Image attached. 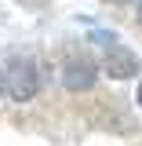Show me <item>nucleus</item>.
Listing matches in <instances>:
<instances>
[{"mask_svg":"<svg viewBox=\"0 0 142 146\" xmlns=\"http://www.w3.org/2000/svg\"><path fill=\"white\" fill-rule=\"evenodd\" d=\"M36 91H40V73H36L33 58H15L11 70H7V95L15 102H29Z\"/></svg>","mask_w":142,"mask_h":146,"instance_id":"nucleus-1","label":"nucleus"},{"mask_svg":"<svg viewBox=\"0 0 142 146\" xmlns=\"http://www.w3.org/2000/svg\"><path fill=\"white\" fill-rule=\"evenodd\" d=\"M102 73L113 77V80H127V77L139 73V55L124 44H109L106 55H102Z\"/></svg>","mask_w":142,"mask_h":146,"instance_id":"nucleus-2","label":"nucleus"},{"mask_svg":"<svg viewBox=\"0 0 142 146\" xmlns=\"http://www.w3.org/2000/svg\"><path fill=\"white\" fill-rule=\"evenodd\" d=\"M95 80H98V66L88 58H69L66 70H62L66 91H88V88H95Z\"/></svg>","mask_w":142,"mask_h":146,"instance_id":"nucleus-3","label":"nucleus"},{"mask_svg":"<svg viewBox=\"0 0 142 146\" xmlns=\"http://www.w3.org/2000/svg\"><path fill=\"white\" fill-rule=\"evenodd\" d=\"M4 91H7V80H4V73H0V95H4Z\"/></svg>","mask_w":142,"mask_h":146,"instance_id":"nucleus-4","label":"nucleus"},{"mask_svg":"<svg viewBox=\"0 0 142 146\" xmlns=\"http://www.w3.org/2000/svg\"><path fill=\"white\" fill-rule=\"evenodd\" d=\"M135 102H139V106H142V84H139V95H135Z\"/></svg>","mask_w":142,"mask_h":146,"instance_id":"nucleus-5","label":"nucleus"},{"mask_svg":"<svg viewBox=\"0 0 142 146\" xmlns=\"http://www.w3.org/2000/svg\"><path fill=\"white\" fill-rule=\"evenodd\" d=\"M106 4H131V0H106Z\"/></svg>","mask_w":142,"mask_h":146,"instance_id":"nucleus-6","label":"nucleus"},{"mask_svg":"<svg viewBox=\"0 0 142 146\" xmlns=\"http://www.w3.org/2000/svg\"><path fill=\"white\" fill-rule=\"evenodd\" d=\"M139 26H142V4H139Z\"/></svg>","mask_w":142,"mask_h":146,"instance_id":"nucleus-7","label":"nucleus"}]
</instances>
